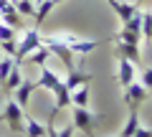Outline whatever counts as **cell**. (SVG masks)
<instances>
[{
    "mask_svg": "<svg viewBox=\"0 0 152 137\" xmlns=\"http://www.w3.org/2000/svg\"><path fill=\"white\" fill-rule=\"evenodd\" d=\"M15 10L20 13V15H36V3H33V0H18L15 3Z\"/></svg>",
    "mask_w": 152,
    "mask_h": 137,
    "instance_id": "ac0fdd59",
    "label": "cell"
},
{
    "mask_svg": "<svg viewBox=\"0 0 152 137\" xmlns=\"http://www.w3.org/2000/svg\"><path fill=\"white\" fill-rule=\"evenodd\" d=\"M132 3H134V0H132Z\"/></svg>",
    "mask_w": 152,
    "mask_h": 137,
    "instance_id": "4316f807",
    "label": "cell"
},
{
    "mask_svg": "<svg viewBox=\"0 0 152 137\" xmlns=\"http://www.w3.org/2000/svg\"><path fill=\"white\" fill-rule=\"evenodd\" d=\"M15 36H18V31H15V28H10L8 23H3V21H0V41H13Z\"/></svg>",
    "mask_w": 152,
    "mask_h": 137,
    "instance_id": "44dd1931",
    "label": "cell"
},
{
    "mask_svg": "<svg viewBox=\"0 0 152 137\" xmlns=\"http://www.w3.org/2000/svg\"><path fill=\"white\" fill-rule=\"evenodd\" d=\"M84 81H91V71H76V69H71L69 71V79H66V89L69 92H74L79 84H84Z\"/></svg>",
    "mask_w": 152,
    "mask_h": 137,
    "instance_id": "7c38bea8",
    "label": "cell"
},
{
    "mask_svg": "<svg viewBox=\"0 0 152 137\" xmlns=\"http://www.w3.org/2000/svg\"><path fill=\"white\" fill-rule=\"evenodd\" d=\"M134 137H152V127H137V132H134Z\"/></svg>",
    "mask_w": 152,
    "mask_h": 137,
    "instance_id": "cb8c5ba5",
    "label": "cell"
},
{
    "mask_svg": "<svg viewBox=\"0 0 152 137\" xmlns=\"http://www.w3.org/2000/svg\"><path fill=\"white\" fill-rule=\"evenodd\" d=\"M134 79H137V64H132L129 59L119 56V84L122 86H129Z\"/></svg>",
    "mask_w": 152,
    "mask_h": 137,
    "instance_id": "ba28073f",
    "label": "cell"
},
{
    "mask_svg": "<svg viewBox=\"0 0 152 137\" xmlns=\"http://www.w3.org/2000/svg\"><path fill=\"white\" fill-rule=\"evenodd\" d=\"M41 43H43L46 48L51 51V53H56V56H58V59H61V64H64L66 69H69V71L74 69V53H71V51L66 48L64 43H58V41H56L53 36H51V33H48V36H41Z\"/></svg>",
    "mask_w": 152,
    "mask_h": 137,
    "instance_id": "8992f818",
    "label": "cell"
},
{
    "mask_svg": "<svg viewBox=\"0 0 152 137\" xmlns=\"http://www.w3.org/2000/svg\"><path fill=\"white\" fill-rule=\"evenodd\" d=\"M147 94H150V92L140 84V79H134L129 86H124V102H127V107H129V104H142V102L147 99Z\"/></svg>",
    "mask_w": 152,
    "mask_h": 137,
    "instance_id": "52a82bcc",
    "label": "cell"
},
{
    "mask_svg": "<svg viewBox=\"0 0 152 137\" xmlns=\"http://www.w3.org/2000/svg\"><path fill=\"white\" fill-rule=\"evenodd\" d=\"M137 127H140V104H129V119H127L119 137H134Z\"/></svg>",
    "mask_w": 152,
    "mask_h": 137,
    "instance_id": "8fae6325",
    "label": "cell"
},
{
    "mask_svg": "<svg viewBox=\"0 0 152 137\" xmlns=\"http://www.w3.org/2000/svg\"><path fill=\"white\" fill-rule=\"evenodd\" d=\"M51 36H53L58 43H64L71 53H89V51H94L96 46H102V41H86V38H81V36H76V33H51Z\"/></svg>",
    "mask_w": 152,
    "mask_h": 137,
    "instance_id": "3957f363",
    "label": "cell"
},
{
    "mask_svg": "<svg viewBox=\"0 0 152 137\" xmlns=\"http://www.w3.org/2000/svg\"><path fill=\"white\" fill-rule=\"evenodd\" d=\"M48 56H51V51L46 48L43 43H41L36 51H33V53H28V56H26V61H31V64H38V66H43L46 61H48Z\"/></svg>",
    "mask_w": 152,
    "mask_h": 137,
    "instance_id": "2e32d148",
    "label": "cell"
},
{
    "mask_svg": "<svg viewBox=\"0 0 152 137\" xmlns=\"http://www.w3.org/2000/svg\"><path fill=\"white\" fill-rule=\"evenodd\" d=\"M38 86H46V89H51V92H53L56 102H53V109H51V119H48V122H56V114H58L64 107H69V104H71V92L66 89V84L58 79V74L51 71V66H46V64L41 66Z\"/></svg>",
    "mask_w": 152,
    "mask_h": 137,
    "instance_id": "6da1fadb",
    "label": "cell"
},
{
    "mask_svg": "<svg viewBox=\"0 0 152 137\" xmlns=\"http://www.w3.org/2000/svg\"><path fill=\"white\" fill-rule=\"evenodd\" d=\"M41 46V31L38 28H28L26 33H23V41L18 43V51H15V64L20 66L23 61H26L28 53H33V51Z\"/></svg>",
    "mask_w": 152,
    "mask_h": 137,
    "instance_id": "277c9868",
    "label": "cell"
},
{
    "mask_svg": "<svg viewBox=\"0 0 152 137\" xmlns=\"http://www.w3.org/2000/svg\"><path fill=\"white\" fill-rule=\"evenodd\" d=\"M13 66H15V59H10V56H3V59H0V84L8 79V74H10Z\"/></svg>",
    "mask_w": 152,
    "mask_h": 137,
    "instance_id": "d6986e66",
    "label": "cell"
},
{
    "mask_svg": "<svg viewBox=\"0 0 152 137\" xmlns=\"http://www.w3.org/2000/svg\"><path fill=\"white\" fill-rule=\"evenodd\" d=\"M142 36L147 43H152V10L142 13Z\"/></svg>",
    "mask_w": 152,
    "mask_h": 137,
    "instance_id": "e0dca14e",
    "label": "cell"
},
{
    "mask_svg": "<svg viewBox=\"0 0 152 137\" xmlns=\"http://www.w3.org/2000/svg\"><path fill=\"white\" fill-rule=\"evenodd\" d=\"M20 81H23V76H20V66L15 64V66L10 69V74H8V79L0 84V86H3L8 94H10V92H15V89H18V84H20Z\"/></svg>",
    "mask_w": 152,
    "mask_h": 137,
    "instance_id": "9a60e30c",
    "label": "cell"
},
{
    "mask_svg": "<svg viewBox=\"0 0 152 137\" xmlns=\"http://www.w3.org/2000/svg\"><path fill=\"white\" fill-rule=\"evenodd\" d=\"M99 122V114H91L89 107H76L74 109V127L81 130L86 137H94V127Z\"/></svg>",
    "mask_w": 152,
    "mask_h": 137,
    "instance_id": "5b68a950",
    "label": "cell"
},
{
    "mask_svg": "<svg viewBox=\"0 0 152 137\" xmlns=\"http://www.w3.org/2000/svg\"><path fill=\"white\" fill-rule=\"evenodd\" d=\"M74 130H76V127H74V122L69 119V122H66V125L58 130V137H74Z\"/></svg>",
    "mask_w": 152,
    "mask_h": 137,
    "instance_id": "603a6c76",
    "label": "cell"
},
{
    "mask_svg": "<svg viewBox=\"0 0 152 137\" xmlns=\"http://www.w3.org/2000/svg\"><path fill=\"white\" fill-rule=\"evenodd\" d=\"M140 84L147 89V92H152V66L142 71V76H140Z\"/></svg>",
    "mask_w": 152,
    "mask_h": 137,
    "instance_id": "7402d4cb",
    "label": "cell"
},
{
    "mask_svg": "<svg viewBox=\"0 0 152 137\" xmlns=\"http://www.w3.org/2000/svg\"><path fill=\"white\" fill-rule=\"evenodd\" d=\"M0 51H3V56H10V59H15V51H18V41H0Z\"/></svg>",
    "mask_w": 152,
    "mask_h": 137,
    "instance_id": "ffe728a7",
    "label": "cell"
},
{
    "mask_svg": "<svg viewBox=\"0 0 152 137\" xmlns=\"http://www.w3.org/2000/svg\"><path fill=\"white\" fill-rule=\"evenodd\" d=\"M117 51H119V56L129 59L132 64H140V46H134V43H127V41H119Z\"/></svg>",
    "mask_w": 152,
    "mask_h": 137,
    "instance_id": "5bb4252c",
    "label": "cell"
},
{
    "mask_svg": "<svg viewBox=\"0 0 152 137\" xmlns=\"http://www.w3.org/2000/svg\"><path fill=\"white\" fill-rule=\"evenodd\" d=\"M0 122H5L13 132H23V127H26V109L15 99H8L3 104V109H0Z\"/></svg>",
    "mask_w": 152,
    "mask_h": 137,
    "instance_id": "7a4b0ae2",
    "label": "cell"
},
{
    "mask_svg": "<svg viewBox=\"0 0 152 137\" xmlns=\"http://www.w3.org/2000/svg\"><path fill=\"white\" fill-rule=\"evenodd\" d=\"M36 3H41V0H36Z\"/></svg>",
    "mask_w": 152,
    "mask_h": 137,
    "instance_id": "484cf974",
    "label": "cell"
},
{
    "mask_svg": "<svg viewBox=\"0 0 152 137\" xmlns=\"http://www.w3.org/2000/svg\"><path fill=\"white\" fill-rule=\"evenodd\" d=\"M0 59H3V51H0Z\"/></svg>",
    "mask_w": 152,
    "mask_h": 137,
    "instance_id": "d4e9b609",
    "label": "cell"
},
{
    "mask_svg": "<svg viewBox=\"0 0 152 137\" xmlns=\"http://www.w3.org/2000/svg\"><path fill=\"white\" fill-rule=\"evenodd\" d=\"M23 132H26L28 137H46V125L26 114V127H23Z\"/></svg>",
    "mask_w": 152,
    "mask_h": 137,
    "instance_id": "4fadbf2b",
    "label": "cell"
},
{
    "mask_svg": "<svg viewBox=\"0 0 152 137\" xmlns=\"http://www.w3.org/2000/svg\"><path fill=\"white\" fill-rule=\"evenodd\" d=\"M89 89H91V81H84L71 92V104L74 107H89Z\"/></svg>",
    "mask_w": 152,
    "mask_h": 137,
    "instance_id": "30bf717a",
    "label": "cell"
},
{
    "mask_svg": "<svg viewBox=\"0 0 152 137\" xmlns=\"http://www.w3.org/2000/svg\"><path fill=\"white\" fill-rule=\"evenodd\" d=\"M38 89V81H28V79H23L20 84H18V89H15V102L26 109L28 107V102H31V94Z\"/></svg>",
    "mask_w": 152,
    "mask_h": 137,
    "instance_id": "9c48e42d",
    "label": "cell"
}]
</instances>
